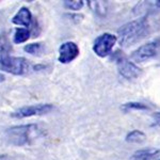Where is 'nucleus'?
<instances>
[{"instance_id": "nucleus-2", "label": "nucleus", "mask_w": 160, "mask_h": 160, "mask_svg": "<svg viewBox=\"0 0 160 160\" xmlns=\"http://www.w3.org/2000/svg\"><path fill=\"white\" fill-rule=\"evenodd\" d=\"M38 132V127L35 124L19 125L9 128L6 131V137L10 144L14 146H24L29 144L33 136Z\"/></svg>"}, {"instance_id": "nucleus-1", "label": "nucleus", "mask_w": 160, "mask_h": 160, "mask_svg": "<svg viewBox=\"0 0 160 160\" xmlns=\"http://www.w3.org/2000/svg\"><path fill=\"white\" fill-rule=\"evenodd\" d=\"M149 29V22L148 16H142L140 18L131 20L123 25L118 30V42L123 47H128L144 38L148 34Z\"/></svg>"}, {"instance_id": "nucleus-3", "label": "nucleus", "mask_w": 160, "mask_h": 160, "mask_svg": "<svg viewBox=\"0 0 160 160\" xmlns=\"http://www.w3.org/2000/svg\"><path fill=\"white\" fill-rule=\"evenodd\" d=\"M117 42L118 37H115L112 33L105 32L95 38L92 49L95 55L98 56L99 58H105V57H108L111 53Z\"/></svg>"}, {"instance_id": "nucleus-11", "label": "nucleus", "mask_w": 160, "mask_h": 160, "mask_svg": "<svg viewBox=\"0 0 160 160\" xmlns=\"http://www.w3.org/2000/svg\"><path fill=\"white\" fill-rule=\"evenodd\" d=\"M131 160H160V149L148 148L137 151L131 157Z\"/></svg>"}, {"instance_id": "nucleus-10", "label": "nucleus", "mask_w": 160, "mask_h": 160, "mask_svg": "<svg viewBox=\"0 0 160 160\" xmlns=\"http://www.w3.org/2000/svg\"><path fill=\"white\" fill-rule=\"evenodd\" d=\"M12 45L7 33H0V66L4 65L11 58Z\"/></svg>"}, {"instance_id": "nucleus-18", "label": "nucleus", "mask_w": 160, "mask_h": 160, "mask_svg": "<svg viewBox=\"0 0 160 160\" xmlns=\"http://www.w3.org/2000/svg\"><path fill=\"white\" fill-rule=\"evenodd\" d=\"M153 122H154V125L159 126V127H160V112L154 113V115H153Z\"/></svg>"}, {"instance_id": "nucleus-7", "label": "nucleus", "mask_w": 160, "mask_h": 160, "mask_svg": "<svg viewBox=\"0 0 160 160\" xmlns=\"http://www.w3.org/2000/svg\"><path fill=\"white\" fill-rule=\"evenodd\" d=\"M0 68L2 71L7 72V73L20 76V75L29 73V71H31L32 66L30 65V63L25 58H22V57H11L4 65L0 66Z\"/></svg>"}, {"instance_id": "nucleus-12", "label": "nucleus", "mask_w": 160, "mask_h": 160, "mask_svg": "<svg viewBox=\"0 0 160 160\" xmlns=\"http://www.w3.org/2000/svg\"><path fill=\"white\" fill-rule=\"evenodd\" d=\"M125 140L126 142H128V143H137V144L143 143V142L146 140V135L143 131L135 129L127 133Z\"/></svg>"}, {"instance_id": "nucleus-6", "label": "nucleus", "mask_w": 160, "mask_h": 160, "mask_svg": "<svg viewBox=\"0 0 160 160\" xmlns=\"http://www.w3.org/2000/svg\"><path fill=\"white\" fill-rule=\"evenodd\" d=\"M53 109V106L51 104H38V105H30L25 106L16 111L11 113V117L14 118H31L35 115H43L46 113H49Z\"/></svg>"}, {"instance_id": "nucleus-13", "label": "nucleus", "mask_w": 160, "mask_h": 160, "mask_svg": "<svg viewBox=\"0 0 160 160\" xmlns=\"http://www.w3.org/2000/svg\"><path fill=\"white\" fill-rule=\"evenodd\" d=\"M31 32L27 28H16L13 35V41L15 44H22L25 43L26 41H28V38H30Z\"/></svg>"}, {"instance_id": "nucleus-4", "label": "nucleus", "mask_w": 160, "mask_h": 160, "mask_svg": "<svg viewBox=\"0 0 160 160\" xmlns=\"http://www.w3.org/2000/svg\"><path fill=\"white\" fill-rule=\"evenodd\" d=\"M159 47H160V38H154V40L141 45L136 50H133L130 58L135 62L143 63V62L151 60L152 58H154L157 55V52H158Z\"/></svg>"}, {"instance_id": "nucleus-19", "label": "nucleus", "mask_w": 160, "mask_h": 160, "mask_svg": "<svg viewBox=\"0 0 160 160\" xmlns=\"http://www.w3.org/2000/svg\"><path fill=\"white\" fill-rule=\"evenodd\" d=\"M155 7H156L157 9H160V0H157V1H155Z\"/></svg>"}, {"instance_id": "nucleus-16", "label": "nucleus", "mask_w": 160, "mask_h": 160, "mask_svg": "<svg viewBox=\"0 0 160 160\" xmlns=\"http://www.w3.org/2000/svg\"><path fill=\"white\" fill-rule=\"evenodd\" d=\"M24 50L26 52L31 53V55H37L40 53L43 50V44L42 43H31L27 44L24 47Z\"/></svg>"}, {"instance_id": "nucleus-20", "label": "nucleus", "mask_w": 160, "mask_h": 160, "mask_svg": "<svg viewBox=\"0 0 160 160\" xmlns=\"http://www.w3.org/2000/svg\"><path fill=\"white\" fill-rule=\"evenodd\" d=\"M0 160H8L7 155H0Z\"/></svg>"}, {"instance_id": "nucleus-21", "label": "nucleus", "mask_w": 160, "mask_h": 160, "mask_svg": "<svg viewBox=\"0 0 160 160\" xmlns=\"http://www.w3.org/2000/svg\"><path fill=\"white\" fill-rule=\"evenodd\" d=\"M3 80H4V77H3V76H1V75H0V82H1V81H3Z\"/></svg>"}, {"instance_id": "nucleus-17", "label": "nucleus", "mask_w": 160, "mask_h": 160, "mask_svg": "<svg viewBox=\"0 0 160 160\" xmlns=\"http://www.w3.org/2000/svg\"><path fill=\"white\" fill-rule=\"evenodd\" d=\"M68 16L72 20H73V22H81L82 18H83V16H82V15H80V14H68Z\"/></svg>"}, {"instance_id": "nucleus-9", "label": "nucleus", "mask_w": 160, "mask_h": 160, "mask_svg": "<svg viewBox=\"0 0 160 160\" xmlns=\"http://www.w3.org/2000/svg\"><path fill=\"white\" fill-rule=\"evenodd\" d=\"M12 22L18 26H25L28 29L29 27H31V25L33 22L32 13L28 8H20L16 14L12 17Z\"/></svg>"}, {"instance_id": "nucleus-5", "label": "nucleus", "mask_w": 160, "mask_h": 160, "mask_svg": "<svg viewBox=\"0 0 160 160\" xmlns=\"http://www.w3.org/2000/svg\"><path fill=\"white\" fill-rule=\"evenodd\" d=\"M115 62H117L118 73L125 79L128 80L136 79L142 73V69L138 65H136L133 62L128 60L125 56L121 55L118 51L117 52V55H115Z\"/></svg>"}, {"instance_id": "nucleus-14", "label": "nucleus", "mask_w": 160, "mask_h": 160, "mask_svg": "<svg viewBox=\"0 0 160 160\" xmlns=\"http://www.w3.org/2000/svg\"><path fill=\"white\" fill-rule=\"evenodd\" d=\"M122 110L124 112H129V111L132 110H148V105H144L142 102H126V104L122 105Z\"/></svg>"}, {"instance_id": "nucleus-15", "label": "nucleus", "mask_w": 160, "mask_h": 160, "mask_svg": "<svg viewBox=\"0 0 160 160\" xmlns=\"http://www.w3.org/2000/svg\"><path fill=\"white\" fill-rule=\"evenodd\" d=\"M83 6L84 1H82V0H74V1L66 0V1H63V7L68 10H71V11H79L83 8Z\"/></svg>"}, {"instance_id": "nucleus-8", "label": "nucleus", "mask_w": 160, "mask_h": 160, "mask_svg": "<svg viewBox=\"0 0 160 160\" xmlns=\"http://www.w3.org/2000/svg\"><path fill=\"white\" fill-rule=\"evenodd\" d=\"M79 47L76 43L74 42H65L63 43L59 48V57L58 60L62 64H68L74 61L77 57L79 56Z\"/></svg>"}]
</instances>
